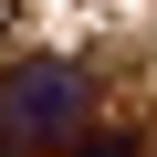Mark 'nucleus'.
<instances>
[{"instance_id":"1","label":"nucleus","mask_w":157,"mask_h":157,"mask_svg":"<svg viewBox=\"0 0 157 157\" xmlns=\"http://www.w3.org/2000/svg\"><path fill=\"white\" fill-rule=\"evenodd\" d=\"M84 115V73L73 63H11L0 73V157H63Z\"/></svg>"},{"instance_id":"2","label":"nucleus","mask_w":157,"mask_h":157,"mask_svg":"<svg viewBox=\"0 0 157 157\" xmlns=\"http://www.w3.org/2000/svg\"><path fill=\"white\" fill-rule=\"evenodd\" d=\"M84 157H136V136H94V147H84Z\"/></svg>"},{"instance_id":"3","label":"nucleus","mask_w":157,"mask_h":157,"mask_svg":"<svg viewBox=\"0 0 157 157\" xmlns=\"http://www.w3.org/2000/svg\"><path fill=\"white\" fill-rule=\"evenodd\" d=\"M11 21H21V0H0V42H11Z\"/></svg>"}]
</instances>
